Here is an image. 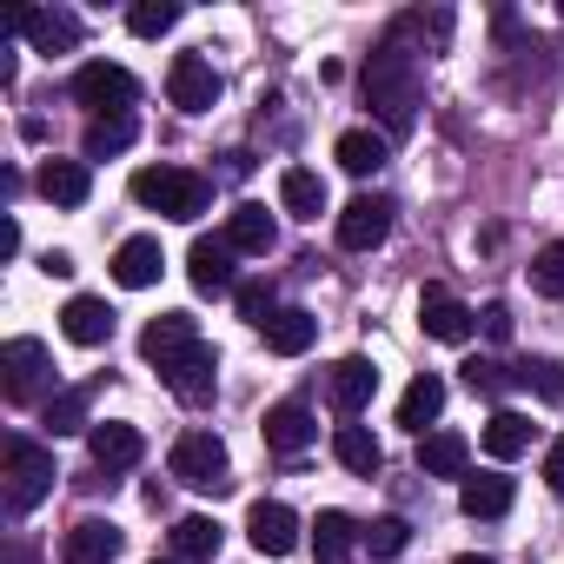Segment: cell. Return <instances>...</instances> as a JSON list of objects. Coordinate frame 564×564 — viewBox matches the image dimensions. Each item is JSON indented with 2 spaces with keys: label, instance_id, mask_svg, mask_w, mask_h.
<instances>
[{
  "label": "cell",
  "instance_id": "cell-42",
  "mask_svg": "<svg viewBox=\"0 0 564 564\" xmlns=\"http://www.w3.org/2000/svg\"><path fill=\"white\" fill-rule=\"evenodd\" d=\"M544 485L564 491V438H551V452H544Z\"/></svg>",
  "mask_w": 564,
  "mask_h": 564
},
{
  "label": "cell",
  "instance_id": "cell-18",
  "mask_svg": "<svg viewBox=\"0 0 564 564\" xmlns=\"http://www.w3.org/2000/svg\"><path fill=\"white\" fill-rule=\"evenodd\" d=\"M113 557H120V524L107 518H80L61 538V564H113Z\"/></svg>",
  "mask_w": 564,
  "mask_h": 564
},
{
  "label": "cell",
  "instance_id": "cell-39",
  "mask_svg": "<svg viewBox=\"0 0 564 564\" xmlns=\"http://www.w3.org/2000/svg\"><path fill=\"white\" fill-rule=\"evenodd\" d=\"M531 286H538L544 300H564V246H544V252L531 259Z\"/></svg>",
  "mask_w": 564,
  "mask_h": 564
},
{
  "label": "cell",
  "instance_id": "cell-44",
  "mask_svg": "<svg viewBox=\"0 0 564 564\" xmlns=\"http://www.w3.org/2000/svg\"><path fill=\"white\" fill-rule=\"evenodd\" d=\"M153 564H160V557H153ZM173 564H180V557H173Z\"/></svg>",
  "mask_w": 564,
  "mask_h": 564
},
{
  "label": "cell",
  "instance_id": "cell-3",
  "mask_svg": "<svg viewBox=\"0 0 564 564\" xmlns=\"http://www.w3.org/2000/svg\"><path fill=\"white\" fill-rule=\"evenodd\" d=\"M0 465H8V511L14 518H28L47 491H54V452L47 445H34V438H8L0 445Z\"/></svg>",
  "mask_w": 564,
  "mask_h": 564
},
{
  "label": "cell",
  "instance_id": "cell-28",
  "mask_svg": "<svg viewBox=\"0 0 564 564\" xmlns=\"http://www.w3.org/2000/svg\"><path fill=\"white\" fill-rule=\"evenodd\" d=\"M279 206H286L293 219H319L326 213V180L313 166H286L279 173Z\"/></svg>",
  "mask_w": 564,
  "mask_h": 564
},
{
  "label": "cell",
  "instance_id": "cell-29",
  "mask_svg": "<svg viewBox=\"0 0 564 564\" xmlns=\"http://www.w3.org/2000/svg\"><path fill=\"white\" fill-rule=\"evenodd\" d=\"M41 193H47L54 206H87V193H94L87 160H47V166H41Z\"/></svg>",
  "mask_w": 564,
  "mask_h": 564
},
{
  "label": "cell",
  "instance_id": "cell-26",
  "mask_svg": "<svg viewBox=\"0 0 564 564\" xmlns=\"http://www.w3.org/2000/svg\"><path fill=\"white\" fill-rule=\"evenodd\" d=\"M219 544H226L219 518H199V511H193V518H180V524H173V557H180V564H213V557H219Z\"/></svg>",
  "mask_w": 564,
  "mask_h": 564
},
{
  "label": "cell",
  "instance_id": "cell-36",
  "mask_svg": "<svg viewBox=\"0 0 564 564\" xmlns=\"http://www.w3.org/2000/svg\"><path fill=\"white\" fill-rule=\"evenodd\" d=\"M511 379H518V386H531L544 405H564V366H557V359H524Z\"/></svg>",
  "mask_w": 564,
  "mask_h": 564
},
{
  "label": "cell",
  "instance_id": "cell-33",
  "mask_svg": "<svg viewBox=\"0 0 564 564\" xmlns=\"http://www.w3.org/2000/svg\"><path fill=\"white\" fill-rule=\"evenodd\" d=\"M133 133H140V120H133V113H107V120H87V140H80V153H87V160L127 153V147H133Z\"/></svg>",
  "mask_w": 564,
  "mask_h": 564
},
{
  "label": "cell",
  "instance_id": "cell-21",
  "mask_svg": "<svg viewBox=\"0 0 564 564\" xmlns=\"http://www.w3.org/2000/svg\"><path fill=\"white\" fill-rule=\"evenodd\" d=\"M272 239H279V226H272V213L259 199H239L226 213V246L232 252H272Z\"/></svg>",
  "mask_w": 564,
  "mask_h": 564
},
{
  "label": "cell",
  "instance_id": "cell-23",
  "mask_svg": "<svg viewBox=\"0 0 564 564\" xmlns=\"http://www.w3.org/2000/svg\"><path fill=\"white\" fill-rule=\"evenodd\" d=\"M313 339H319V319H313L306 306H279V313H272V326H265V346H272L279 359L313 352Z\"/></svg>",
  "mask_w": 564,
  "mask_h": 564
},
{
  "label": "cell",
  "instance_id": "cell-6",
  "mask_svg": "<svg viewBox=\"0 0 564 564\" xmlns=\"http://www.w3.org/2000/svg\"><path fill=\"white\" fill-rule=\"evenodd\" d=\"M74 100L94 107V120H107V113H127V107L140 100V80H133L127 67H113V61H87V67L74 74Z\"/></svg>",
  "mask_w": 564,
  "mask_h": 564
},
{
  "label": "cell",
  "instance_id": "cell-15",
  "mask_svg": "<svg viewBox=\"0 0 564 564\" xmlns=\"http://www.w3.org/2000/svg\"><path fill=\"white\" fill-rule=\"evenodd\" d=\"M166 386H173V399H180V405H213V392H219V352L199 339V346L166 372Z\"/></svg>",
  "mask_w": 564,
  "mask_h": 564
},
{
  "label": "cell",
  "instance_id": "cell-9",
  "mask_svg": "<svg viewBox=\"0 0 564 564\" xmlns=\"http://www.w3.org/2000/svg\"><path fill=\"white\" fill-rule=\"evenodd\" d=\"M392 199L386 193H359V199H346V213H339V246L346 252H372L386 232H392Z\"/></svg>",
  "mask_w": 564,
  "mask_h": 564
},
{
  "label": "cell",
  "instance_id": "cell-24",
  "mask_svg": "<svg viewBox=\"0 0 564 564\" xmlns=\"http://www.w3.org/2000/svg\"><path fill=\"white\" fill-rule=\"evenodd\" d=\"M465 465H471L465 432H425L419 438V471L425 478H465Z\"/></svg>",
  "mask_w": 564,
  "mask_h": 564
},
{
  "label": "cell",
  "instance_id": "cell-37",
  "mask_svg": "<svg viewBox=\"0 0 564 564\" xmlns=\"http://www.w3.org/2000/svg\"><path fill=\"white\" fill-rule=\"evenodd\" d=\"M173 21H180V8H173V0H133V8H127V28H133L140 41H160Z\"/></svg>",
  "mask_w": 564,
  "mask_h": 564
},
{
  "label": "cell",
  "instance_id": "cell-17",
  "mask_svg": "<svg viewBox=\"0 0 564 564\" xmlns=\"http://www.w3.org/2000/svg\"><path fill=\"white\" fill-rule=\"evenodd\" d=\"M259 432H265V445H272L279 458H300V452H306V445L319 438V425H313V412H306L300 399H286V405H272Z\"/></svg>",
  "mask_w": 564,
  "mask_h": 564
},
{
  "label": "cell",
  "instance_id": "cell-25",
  "mask_svg": "<svg viewBox=\"0 0 564 564\" xmlns=\"http://www.w3.org/2000/svg\"><path fill=\"white\" fill-rule=\"evenodd\" d=\"M438 412H445V379H438V372H419V379L405 386V399H399V425L425 438V425H432Z\"/></svg>",
  "mask_w": 564,
  "mask_h": 564
},
{
  "label": "cell",
  "instance_id": "cell-13",
  "mask_svg": "<svg viewBox=\"0 0 564 564\" xmlns=\"http://www.w3.org/2000/svg\"><path fill=\"white\" fill-rule=\"evenodd\" d=\"M186 272H193V293H239V272H232V246H226V232L219 239H193V252H186Z\"/></svg>",
  "mask_w": 564,
  "mask_h": 564
},
{
  "label": "cell",
  "instance_id": "cell-2",
  "mask_svg": "<svg viewBox=\"0 0 564 564\" xmlns=\"http://www.w3.org/2000/svg\"><path fill=\"white\" fill-rule=\"evenodd\" d=\"M133 199L153 206L160 219H199L213 206V180L186 173V166H140L133 173Z\"/></svg>",
  "mask_w": 564,
  "mask_h": 564
},
{
  "label": "cell",
  "instance_id": "cell-11",
  "mask_svg": "<svg viewBox=\"0 0 564 564\" xmlns=\"http://www.w3.org/2000/svg\"><path fill=\"white\" fill-rule=\"evenodd\" d=\"M193 346H199V326H193L186 313H160V319L140 333V359H147V366H160V379H166Z\"/></svg>",
  "mask_w": 564,
  "mask_h": 564
},
{
  "label": "cell",
  "instance_id": "cell-20",
  "mask_svg": "<svg viewBox=\"0 0 564 564\" xmlns=\"http://www.w3.org/2000/svg\"><path fill=\"white\" fill-rule=\"evenodd\" d=\"M333 160L352 173V180H372L386 160H392V140L386 133H372V127H352V133H339V147H333Z\"/></svg>",
  "mask_w": 564,
  "mask_h": 564
},
{
  "label": "cell",
  "instance_id": "cell-7",
  "mask_svg": "<svg viewBox=\"0 0 564 564\" xmlns=\"http://www.w3.org/2000/svg\"><path fill=\"white\" fill-rule=\"evenodd\" d=\"M0 34H28L41 54H74L80 47V21L61 14V8H14V14H0Z\"/></svg>",
  "mask_w": 564,
  "mask_h": 564
},
{
  "label": "cell",
  "instance_id": "cell-35",
  "mask_svg": "<svg viewBox=\"0 0 564 564\" xmlns=\"http://www.w3.org/2000/svg\"><path fill=\"white\" fill-rule=\"evenodd\" d=\"M232 300H239V319H246V326H259V333H265V326H272V313H279L272 279H239V293H232Z\"/></svg>",
  "mask_w": 564,
  "mask_h": 564
},
{
  "label": "cell",
  "instance_id": "cell-5",
  "mask_svg": "<svg viewBox=\"0 0 564 564\" xmlns=\"http://www.w3.org/2000/svg\"><path fill=\"white\" fill-rule=\"evenodd\" d=\"M54 379V359L41 339H8L0 346V392H8V405H34Z\"/></svg>",
  "mask_w": 564,
  "mask_h": 564
},
{
  "label": "cell",
  "instance_id": "cell-16",
  "mask_svg": "<svg viewBox=\"0 0 564 564\" xmlns=\"http://www.w3.org/2000/svg\"><path fill=\"white\" fill-rule=\"evenodd\" d=\"M87 452H94V471L113 478V471H133V465H140L147 438H140V425H113V419H107V425L87 432Z\"/></svg>",
  "mask_w": 564,
  "mask_h": 564
},
{
  "label": "cell",
  "instance_id": "cell-27",
  "mask_svg": "<svg viewBox=\"0 0 564 564\" xmlns=\"http://www.w3.org/2000/svg\"><path fill=\"white\" fill-rule=\"evenodd\" d=\"M352 551H359V524L346 511H319L313 518V557L319 564H352Z\"/></svg>",
  "mask_w": 564,
  "mask_h": 564
},
{
  "label": "cell",
  "instance_id": "cell-40",
  "mask_svg": "<svg viewBox=\"0 0 564 564\" xmlns=\"http://www.w3.org/2000/svg\"><path fill=\"white\" fill-rule=\"evenodd\" d=\"M465 386H471L478 399H498V392H505V366H491V359H465Z\"/></svg>",
  "mask_w": 564,
  "mask_h": 564
},
{
  "label": "cell",
  "instance_id": "cell-19",
  "mask_svg": "<svg viewBox=\"0 0 564 564\" xmlns=\"http://www.w3.org/2000/svg\"><path fill=\"white\" fill-rule=\"evenodd\" d=\"M166 272V252H160V239H120V252H113V279H120V286L127 293H147L153 286V279Z\"/></svg>",
  "mask_w": 564,
  "mask_h": 564
},
{
  "label": "cell",
  "instance_id": "cell-41",
  "mask_svg": "<svg viewBox=\"0 0 564 564\" xmlns=\"http://www.w3.org/2000/svg\"><path fill=\"white\" fill-rule=\"evenodd\" d=\"M478 326H485L491 339H511V306H498V300H491V306L478 313Z\"/></svg>",
  "mask_w": 564,
  "mask_h": 564
},
{
  "label": "cell",
  "instance_id": "cell-43",
  "mask_svg": "<svg viewBox=\"0 0 564 564\" xmlns=\"http://www.w3.org/2000/svg\"><path fill=\"white\" fill-rule=\"evenodd\" d=\"M458 564H491V557H458Z\"/></svg>",
  "mask_w": 564,
  "mask_h": 564
},
{
  "label": "cell",
  "instance_id": "cell-1",
  "mask_svg": "<svg viewBox=\"0 0 564 564\" xmlns=\"http://www.w3.org/2000/svg\"><path fill=\"white\" fill-rule=\"evenodd\" d=\"M419 100H425V80H419V54H405V41L386 34V47L366 61V107L379 113L386 140H405L419 127Z\"/></svg>",
  "mask_w": 564,
  "mask_h": 564
},
{
  "label": "cell",
  "instance_id": "cell-31",
  "mask_svg": "<svg viewBox=\"0 0 564 564\" xmlns=\"http://www.w3.org/2000/svg\"><path fill=\"white\" fill-rule=\"evenodd\" d=\"M333 458H339L346 471H359V478H372V471L386 465V452H379V438H372L366 425H339V432H333Z\"/></svg>",
  "mask_w": 564,
  "mask_h": 564
},
{
  "label": "cell",
  "instance_id": "cell-32",
  "mask_svg": "<svg viewBox=\"0 0 564 564\" xmlns=\"http://www.w3.org/2000/svg\"><path fill=\"white\" fill-rule=\"evenodd\" d=\"M458 505H465V518H505L511 511V478H498V471L465 478L458 485Z\"/></svg>",
  "mask_w": 564,
  "mask_h": 564
},
{
  "label": "cell",
  "instance_id": "cell-38",
  "mask_svg": "<svg viewBox=\"0 0 564 564\" xmlns=\"http://www.w3.org/2000/svg\"><path fill=\"white\" fill-rule=\"evenodd\" d=\"M359 544H366L372 557H399V551L412 544V524H405V518H379V524L359 531Z\"/></svg>",
  "mask_w": 564,
  "mask_h": 564
},
{
  "label": "cell",
  "instance_id": "cell-10",
  "mask_svg": "<svg viewBox=\"0 0 564 564\" xmlns=\"http://www.w3.org/2000/svg\"><path fill=\"white\" fill-rule=\"evenodd\" d=\"M246 538H252L259 557H286V551H300V518H293V505L259 498V505L246 511Z\"/></svg>",
  "mask_w": 564,
  "mask_h": 564
},
{
  "label": "cell",
  "instance_id": "cell-30",
  "mask_svg": "<svg viewBox=\"0 0 564 564\" xmlns=\"http://www.w3.org/2000/svg\"><path fill=\"white\" fill-rule=\"evenodd\" d=\"M531 438H538V425H531L524 412H491V425L478 432V445H485L491 458H524Z\"/></svg>",
  "mask_w": 564,
  "mask_h": 564
},
{
  "label": "cell",
  "instance_id": "cell-12",
  "mask_svg": "<svg viewBox=\"0 0 564 564\" xmlns=\"http://www.w3.org/2000/svg\"><path fill=\"white\" fill-rule=\"evenodd\" d=\"M419 326H425L432 339H445V346H465V339L478 333V313H471L465 300H452L445 286H425V293H419Z\"/></svg>",
  "mask_w": 564,
  "mask_h": 564
},
{
  "label": "cell",
  "instance_id": "cell-34",
  "mask_svg": "<svg viewBox=\"0 0 564 564\" xmlns=\"http://www.w3.org/2000/svg\"><path fill=\"white\" fill-rule=\"evenodd\" d=\"M41 425H47L54 438H67V432H94V425H87V386L54 392V399H47V412H41Z\"/></svg>",
  "mask_w": 564,
  "mask_h": 564
},
{
  "label": "cell",
  "instance_id": "cell-22",
  "mask_svg": "<svg viewBox=\"0 0 564 564\" xmlns=\"http://www.w3.org/2000/svg\"><path fill=\"white\" fill-rule=\"evenodd\" d=\"M61 333H67L74 346H107V339H113V306H107V300H94V293H80V300H67Z\"/></svg>",
  "mask_w": 564,
  "mask_h": 564
},
{
  "label": "cell",
  "instance_id": "cell-8",
  "mask_svg": "<svg viewBox=\"0 0 564 564\" xmlns=\"http://www.w3.org/2000/svg\"><path fill=\"white\" fill-rule=\"evenodd\" d=\"M166 100H173L180 113H213V107H219V74H213V61L180 54V61L166 67Z\"/></svg>",
  "mask_w": 564,
  "mask_h": 564
},
{
  "label": "cell",
  "instance_id": "cell-14",
  "mask_svg": "<svg viewBox=\"0 0 564 564\" xmlns=\"http://www.w3.org/2000/svg\"><path fill=\"white\" fill-rule=\"evenodd\" d=\"M372 392H379V366H372V359H339V366L326 372V399H333L339 419H359V412L372 405Z\"/></svg>",
  "mask_w": 564,
  "mask_h": 564
},
{
  "label": "cell",
  "instance_id": "cell-4",
  "mask_svg": "<svg viewBox=\"0 0 564 564\" xmlns=\"http://www.w3.org/2000/svg\"><path fill=\"white\" fill-rule=\"evenodd\" d=\"M166 465H173V478L193 485V491H213V498L232 491V458H226V445H219L213 432H180Z\"/></svg>",
  "mask_w": 564,
  "mask_h": 564
}]
</instances>
